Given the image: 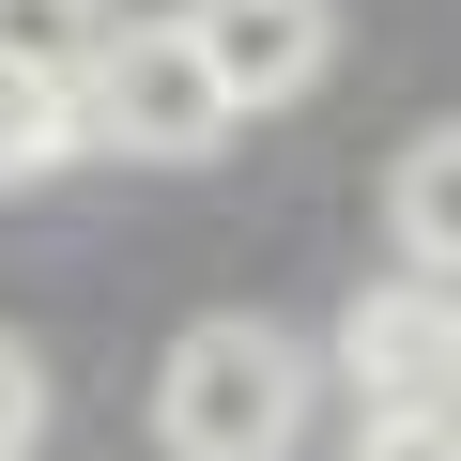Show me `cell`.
Instances as JSON below:
<instances>
[{
  "instance_id": "cell-1",
  "label": "cell",
  "mask_w": 461,
  "mask_h": 461,
  "mask_svg": "<svg viewBox=\"0 0 461 461\" xmlns=\"http://www.w3.org/2000/svg\"><path fill=\"white\" fill-rule=\"evenodd\" d=\"M293 430H308V339L293 323L215 308V323L169 339V369H154V446L169 461H293Z\"/></svg>"
},
{
  "instance_id": "cell-2",
  "label": "cell",
  "mask_w": 461,
  "mask_h": 461,
  "mask_svg": "<svg viewBox=\"0 0 461 461\" xmlns=\"http://www.w3.org/2000/svg\"><path fill=\"white\" fill-rule=\"evenodd\" d=\"M77 123H93L108 154H139V169H200L247 108H230V77L200 62V32H185V16H123V32H108V62L77 77Z\"/></svg>"
},
{
  "instance_id": "cell-3",
  "label": "cell",
  "mask_w": 461,
  "mask_h": 461,
  "mask_svg": "<svg viewBox=\"0 0 461 461\" xmlns=\"http://www.w3.org/2000/svg\"><path fill=\"white\" fill-rule=\"evenodd\" d=\"M185 32H200V62L230 77V108H293V93H323V62H339V0H185Z\"/></svg>"
},
{
  "instance_id": "cell-4",
  "label": "cell",
  "mask_w": 461,
  "mask_h": 461,
  "mask_svg": "<svg viewBox=\"0 0 461 461\" xmlns=\"http://www.w3.org/2000/svg\"><path fill=\"white\" fill-rule=\"evenodd\" d=\"M339 369H354V400H369V415H384V400H461V293H446V277L354 293Z\"/></svg>"
},
{
  "instance_id": "cell-5",
  "label": "cell",
  "mask_w": 461,
  "mask_h": 461,
  "mask_svg": "<svg viewBox=\"0 0 461 461\" xmlns=\"http://www.w3.org/2000/svg\"><path fill=\"white\" fill-rule=\"evenodd\" d=\"M384 230H400V262L461 293V123H430L400 169H384Z\"/></svg>"
},
{
  "instance_id": "cell-6",
  "label": "cell",
  "mask_w": 461,
  "mask_h": 461,
  "mask_svg": "<svg viewBox=\"0 0 461 461\" xmlns=\"http://www.w3.org/2000/svg\"><path fill=\"white\" fill-rule=\"evenodd\" d=\"M108 32H123L108 0H0V62H16V77H62V93L108 62Z\"/></svg>"
},
{
  "instance_id": "cell-7",
  "label": "cell",
  "mask_w": 461,
  "mask_h": 461,
  "mask_svg": "<svg viewBox=\"0 0 461 461\" xmlns=\"http://www.w3.org/2000/svg\"><path fill=\"white\" fill-rule=\"evenodd\" d=\"M77 139H93V123H77V93H62V77H16V62H0V200H16L32 169H62Z\"/></svg>"
},
{
  "instance_id": "cell-8",
  "label": "cell",
  "mask_w": 461,
  "mask_h": 461,
  "mask_svg": "<svg viewBox=\"0 0 461 461\" xmlns=\"http://www.w3.org/2000/svg\"><path fill=\"white\" fill-rule=\"evenodd\" d=\"M354 461H461V400H384V415H354Z\"/></svg>"
},
{
  "instance_id": "cell-9",
  "label": "cell",
  "mask_w": 461,
  "mask_h": 461,
  "mask_svg": "<svg viewBox=\"0 0 461 461\" xmlns=\"http://www.w3.org/2000/svg\"><path fill=\"white\" fill-rule=\"evenodd\" d=\"M32 430H47V354L0 323V461H32Z\"/></svg>"
}]
</instances>
